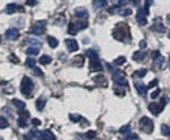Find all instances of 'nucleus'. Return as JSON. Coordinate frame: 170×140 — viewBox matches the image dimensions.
I'll return each mask as SVG.
<instances>
[{"label":"nucleus","instance_id":"1","mask_svg":"<svg viewBox=\"0 0 170 140\" xmlns=\"http://www.w3.org/2000/svg\"><path fill=\"white\" fill-rule=\"evenodd\" d=\"M33 88H34V84H33V81H31V79H29L28 76H24L22 77V81H21V93L25 94V96H30L31 94V91H33Z\"/></svg>","mask_w":170,"mask_h":140},{"label":"nucleus","instance_id":"2","mask_svg":"<svg viewBox=\"0 0 170 140\" xmlns=\"http://www.w3.org/2000/svg\"><path fill=\"white\" fill-rule=\"evenodd\" d=\"M140 127L143 128V131H145L147 133H149V132H152V130H153V122L150 120L148 117H143L141 119H140Z\"/></svg>","mask_w":170,"mask_h":140},{"label":"nucleus","instance_id":"3","mask_svg":"<svg viewBox=\"0 0 170 140\" xmlns=\"http://www.w3.org/2000/svg\"><path fill=\"white\" fill-rule=\"evenodd\" d=\"M166 101H168V98H166V97H163V98L161 100V104H160V105H157L156 102H153V104H150V105L148 106V109H149L150 111H152L153 114H156V115H157V114H160L161 110L163 109V107H165Z\"/></svg>","mask_w":170,"mask_h":140},{"label":"nucleus","instance_id":"4","mask_svg":"<svg viewBox=\"0 0 170 140\" xmlns=\"http://www.w3.org/2000/svg\"><path fill=\"white\" fill-rule=\"evenodd\" d=\"M89 68L93 72L102 71V63L98 59V56H96V58H89Z\"/></svg>","mask_w":170,"mask_h":140},{"label":"nucleus","instance_id":"5","mask_svg":"<svg viewBox=\"0 0 170 140\" xmlns=\"http://www.w3.org/2000/svg\"><path fill=\"white\" fill-rule=\"evenodd\" d=\"M147 16H148V7L145 5L143 9H139L136 16V21L139 22L140 25H145L147 24Z\"/></svg>","mask_w":170,"mask_h":140},{"label":"nucleus","instance_id":"6","mask_svg":"<svg viewBox=\"0 0 170 140\" xmlns=\"http://www.w3.org/2000/svg\"><path fill=\"white\" fill-rule=\"evenodd\" d=\"M45 26H46V21H38L33 24V26H31V33H34L37 35H41L43 31H45Z\"/></svg>","mask_w":170,"mask_h":140},{"label":"nucleus","instance_id":"7","mask_svg":"<svg viewBox=\"0 0 170 140\" xmlns=\"http://www.w3.org/2000/svg\"><path fill=\"white\" fill-rule=\"evenodd\" d=\"M113 80H114L118 85H126V77L121 71L113 72Z\"/></svg>","mask_w":170,"mask_h":140},{"label":"nucleus","instance_id":"8","mask_svg":"<svg viewBox=\"0 0 170 140\" xmlns=\"http://www.w3.org/2000/svg\"><path fill=\"white\" fill-rule=\"evenodd\" d=\"M66 44H67V47H68V50L70 51H72V53H75V51H77L79 50V44H77V42L75 41V40H66Z\"/></svg>","mask_w":170,"mask_h":140},{"label":"nucleus","instance_id":"9","mask_svg":"<svg viewBox=\"0 0 170 140\" xmlns=\"http://www.w3.org/2000/svg\"><path fill=\"white\" fill-rule=\"evenodd\" d=\"M5 37L8 38V40H11V41H15V40H17L18 38V30L17 29H8L7 31H5Z\"/></svg>","mask_w":170,"mask_h":140},{"label":"nucleus","instance_id":"10","mask_svg":"<svg viewBox=\"0 0 170 140\" xmlns=\"http://www.w3.org/2000/svg\"><path fill=\"white\" fill-rule=\"evenodd\" d=\"M152 30H156V31H159V33H162V31H165V26H163V24L161 22L160 18H157V20L153 22V25H152Z\"/></svg>","mask_w":170,"mask_h":140},{"label":"nucleus","instance_id":"11","mask_svg":"<svg viewBox=\"0 0 170 140\" xmlns=\"http://www.w3.org/2000/svg\"><path fill=\"white\" fill-rule=\"evenodd\" d=\"M75 15H76V17H79V18H85L88 17V11L85 9V8H76L75 9Z\"/></svg>","mask_w":170,"mask_h":140},{"label":"nucleus","instance_id":"12","mask_svg":"<svg viewBox=\"0 0 170 140\" xmlns=\"http://www.w3.org/2000/svg\"><path fill=\"white\" fill-rule=\"evenodd\" d=\"M135 88L137 89V92H139L140 94H143V96H145V94H147L148 86H145L143 82H135Z\"/></svg>","mask_w":170,"mask_h":140},{"label":"nucleus","instance_id":"13","mask_svg":"<svg viewBox=\"0 0 170 140\" xmlns=\"http://www.w3.org/2000/svg\"><path fill=\"white\" fill-rule=\"evenodd\" d=\"M17 8H20L17 4L11 3V4H8L7 7H5L4 12H5V13H8V15H11V13H15V12H17Z\"/></svg>","mask_w":170,"mask_h":140},{"label":"nucleus","instance_id":"14","mask_svg":"<svg viewBox=\"0 0 170 140\" xmlns=\"http://www.w3.org/2000/svg\"><path fill=\"white\" fill-rule=\"evenodd\" d=\"M41 136H42V139H43V140H55L54 133H53L51 131H48V130L43 131V132L41 133Z\"/></svg>","mask_w":170,"mask_h":140},{"label":"nucleus","instance_id":"15","mask_svg":"<svg viewBox=\"0 0 170 140\" xmlns=\"http://www.w3.org/2000/svg\"><path fill=\"white\" fill-rule=\"evenodd\" d=\"M132 58H134V60H136V62H141L144 58H145V53H143V50L141 51H136L134 55H132Z\"/></svg>","mask_w":170,"mask_h":140},{"label":"nucleus","instance_id":"16","mask_svg":"<svg viewBox=\"0 0 170 140\" xmlns=\"http://www.w3.org/2000/svg\"><path fill=\"white\" fill-rule=\"evenodd\" d=\"M77 31H79V28H77V25H76V24L71 22L70 25H68V33H70L71 35L77 34Z\"/></svg>","mask_w":170,"mask_h":140},{"label":"nucleus","instance_id":"17","mask_svg":"<svg viewBox=\"0 0 170 140\" xmlns=\"http://www.w3.org/2000/svg\"><path fill=\"white\" fill-rule=\"evenodd\" d=\"M106 5V0H93V8H102Z\"/></svg>","mask_w":170,"mask_h":140},{"label":"nucleus","instance_id":"18","mask_svg":"<svg viewBox=\"0 0 170 140\" xmlns=\"http://www.w3.org/2000/svg\"><path fill=\"white\" fill-rule=\"evenodd\" d=\"M153 60H154V64H156V67H157V68H161V66L163 64V60H165V59H163V56L159 55V56H156V58H154Z\"/></svg>","mask_w":170,"mask_h":140},{"label":"nucleus","instance_id":"19","mask_svg":"<svg viewBox=\"0 0 170 140\" xmlns=\"http://www.w3.org/2000/svg\"><path fill=\"white\" fill-rule=\"evenodd\" d=\"M47 42H48V44H50V47H53V49H55L56 46H58V40H56V38H54V37H51V35L47 38Z\"/></svg>","mask_w":170,"mask_h":140},{"label":"nucleus","instance_id":"20","mask_svg":"<svg viewBox=\"0 0 170 140\" xmlns=\"http://www.w3.org/2000/svg\"><path fill=\"white\" fill-rule=\"evenodd\" d=\"M39 63L41 64H50V63H51V58H50L48 55H42L39 58Z\"/></svg>","mask_w":170,"mask_h":140},{"label":"nucleus","instance_id":"21","mask_svg":"<svg viewBox=\"0 0 170 140\" xmlns=\"http://www.w3.org/2000/svg\"><path fill=\"white\" fill-rule=\"evenodd\" d=\"M38 51H39L38 47H33V46H30V47L26 49V54H28V55H37V54H38Z\"/></svg>","mask_w":170,"mask_h":140},{"label":"nucleus","instance_id":"22","mask_svg":"<svg viewBox=\"0 0 170 140\" xmlns=\"http://www.w3.org/2000/svg\"><path fill=\"white\" fill-rule=\"evenodd\" d=\"M13 105L20 110L25 109V102H22V101H20V100H13Z\"/></svg>","mask_w":170,"mask_h":140},{"label":"nucleus","instance_id":"23","mask_svg":"<svg viewBox=\"0 0 170 140\" xmlns=\"http://www.w3.org/2000/svg\"><path fill=\"white\" fill-rule=\"evenodd\" d=\"M28 43L31 44L33 47H41V42L38 40H33V38H29L28 40Z\"/></svg>","mask_w":170,"mask_h":140},{"label":"nucleus","instance_id":"24","mask_svg":"<svg viewBox=\"0 0 170 140\" xmlns=\"http://www.w3.org/2000/svg\"><path fill=\"white\" fill-rule=\"evenodd\" d=\"M161 132H162V135L169 136V135H170V127L166 126V124H162V126H161Z\"/></svg>","mask_w":170,"mask_h":140},{"label":"nucleus","instance_id":"25","mask_svg":"<svg viewBox=\"0 0 170 140\" xmlns=\"http://www.w3.org/2000/svg\"><path fill=\"white\" fill-rule=\"evenodd\" d=\"M75 60H76V62H75V64L81 67V66L84 64V55H79V56H76V58H75Z\"/></svg>","mask_w":170,"mask_h":140},{"label":"nucleus","instance_id":"26","mask_svg":"<svg viewBox=\"0 0 170 140\" xmlns=\"http://www.w3.org/2000/svg\"><path fill=\"white\" fill-rule=\"evenodd\" d=\"M45 100L43 98H39V100H37V104H35V106H37V109L38 110H42L43 107H45Z\"/></svg>","mask_w":170,"mask_h":140},{"label":"nucleus","instance_id":"27","mask_svg":"<svg viewBox=\"0 0 170 140\" xmlns=\"http://www.w3.org/2000/svg\"><path fill=\"white\" fill-rule=\"evenodd\" d=\"M131 13H132V9L131 8H122L121 9V15L122 16H128Z\"/></svg>","mask_w":170,"mask_h":140},{"label":"nucleus","instance_id":"28","mask_svg":"<svg viewBox=\"0 0 170 140\" xmlns=\"http://www.w3.org/2000/svg\"><path fill=\"white\" fill-rule=\"evenodd\" d=\"M26 66H28L29 68H34V67H35V60H34L33 58H28V60H26Z\"/></svg>","mask_w":170,"mask_h":140},{"label":"nucleus","instance_id":"29","mask_svg":"<svg viewBox=\"0 0 170 140\" xmlns=\"http://www.w3.org/2000/svg\"><path fill=\"white\" fill-rule=\"evenodd\" d=\"M147 75V69H139L137 72H135V76H137V77H144V76Z\"/></svg>","mask_w":170,"mask_h":140},{"label":"nucleus","instance_id":"30","mask_svg":"<svg viewBox=\"0 0 170 140\" xmlns=\"http://www.w3.org/2000/svg\"><path fill=\"white\" fill-rule=\"evenodd\" d=\"M0 127H2V128H5V127H8V120L5 119L4 117L0 118Z\"/></svg>","mask_w":170,"mask_h":140},{"label":"nucleus","instance_id":"31","mask_svg":"<svg viewBox=\"0 0 170 140\" xmlns=\"http://www.w3.org/2000/svg\"><path fill=\"white\" fill-rule=\"evenodd\" d=\"M86 55L89 56V58H96V56H97V53L94 51V50H86Z\"/></svg>","mask_w":170,"mask_h":140},{"label":"nucleus","instance_id":"32","mask_svg":"<svg viewBox=\"0 0 170 140\" xmlns=\"http://www.w3.org/2000/svg\"><path fill=\"white\" fill-rule=\"evenodd\" d=\"M124 62H126V58H124V56H119V58H117V59H115V62H114V63L119 66V64H123Z\"/></svg>","mask_w":170,"mask_h":140},{"label":"nucleus","instance_id":"33","mask_svg":"<svg viewBox=\"0 0 170 140\" xmlns=\"http://www.w3.org/2000/svg\"><path fill=\"white\" fill-rule=\"evenodd\" d=\"M160 92H161L160 89H154V91L152 92V94H150V97H152V100H154L156 97H159V96H160Z\"/></svg>","mask_w":170,"mask_h":140},{"label":"nucleus","instance_id":"34","mask_svg":"<svg viewBox=\"0 0 170 140\" xmlns=\"http://www.w3.org/2000/svg\"><path fill=\"white\" fill-rule=\"evenodd\" d=\"M128 131H130V126H128V124H127V126H123L122 128H121V132H122V133H130Z\"/></svg>","mask_w":170,"mask_h":140},{"label":"nucleus","instance_id":"35","mask_svg":"<svg viewBox=\"0 0 170 140\" xmlns=\"http://www.w3.org/2000/svg\"><path fill=\"white\" fill-rule=\"evenodd\" d=\"M94 136H96V132H94V131H88V132H86V138L93 139Z\"/></svg>","mask_w":170,"mask_h":140},{"label":"nucleus","instance_id":"36","mask_svg":"<svg viewBox=\"0 0 170 140\" xmlns=\"http://www.w3.org/2000/svg\"><path fill=\"white\" fill-rule=\"evenodd\" d=\"M70 119L73 120V122H76V120L80 119V115H73V114H70Z\"/></svg>","mask_w":170,"mask_h":140},{"label":"nucleus","instance_id":"37","mask_svg":"<svg viewBox=\"0 0 170 140\" xmlns=\"http://www.w3.org/2000/svg\"><path fill=\"white\" fill-rule=\"evenodd\" d=\"M157 84H159V80H153L152 82H150V84L148 85V88H153V86H156Z\"/></svg>","mask_w":170,"mask_h":140},{"label":"nucleus","instance_id":"38","mask_svg":"<svg viewBox=\"0 0 170 140\" xmlns=\"http://www.w3.org/2000/svg\"><path fill=\"white\" fill-rule=\"evenodd\" d=\"M37 0H26V5H35Z\"/></svg>","mask_w":170,"mask_h":140},{"label":"nucleus","instance_id":"39","mask_svg":"<svg viewBox=\"0 0 170 140\" xmlns=\"http://www.w3.org/2000/svg\"><path fill=\"white\" fill-rule=\"evenodd\" d=\"M33 71H34V73H35V75H39V76L42 75V71H41L39 68H35V67H34V68H33Z\"/></svg>","mask_w":170,"mask_h":140},{"label":"nucleus","instance_id":"40","mask_svg":"<svg viewBox=\"0 0 170 140\" xmlns=\"http://www.w3.org/2000/svg\"><path fill=\"white\" fill-rule=\"evenodd\" d=\"M31 122H33V124H34V126H38V124L41 123V122H39V119H35V118H34L33 120H31Z\"/></svg>","mask_w":170,"mask_h":140},{"label":"nucleus","instance_id":"41","mask_svg":"<svg viewBox=\"0 0 170 140\" xmlns=\"http://www.w3.org/2000/svg\"><path fill=\"white\" fill-rule=\"evenodd\" d=\"M153 4V0H145V5L147 7H149V5H152Z\"/></svg>","mask_w":170,"mask_h":140},{"label":"nucleus","instance_id":"42","mask_svg":"<svg viewBox=\"0 0 170 140\" xmlns=\"http://www.w3.org/2000/svg\"><path fill=\"white\" fill-rule=\"evenodd\" d=\"M145 46H147V42H145V41H141V42H140V47H141V49H144Z\"/></svg>","mask_w":170,"mask_h":140},{"label":"nucleus","instance_id":"43","mask_svg":"<svg viewBox=\"0 0 170 140\" xmlns=\"http://www.w3.org/2000/svg\"><path fill=\"white\" fill-rule=\"evenodd\" d=\"M131 3L134 4V5H137V4L140 3V0H131Z\"/></svg>","mask_w":170,"mask_h":140},{"label":"nucleus","instance_id":"44","mask_svg":"<svg viewBox=\"0 0 170 140\" xmlns=\"http://www.w3.org/2000/svg\"><path fill=\"white\" fill-rule=\"evenodd\" d=\"M126 3V0H119V5H122V4H124Z\"/></svg>","mask_w":170,"mask_h":140},{"label":"nucleus","instance_id":"45","mask_svg":"<svg viewBox=\"0 0 170 140\" xmlns=\"http://www.w3.org/2000/svg\"><path fill=\"white\" fill-rule=\"evenodd\" d=\"M24 139H25V140H31V136H28V135H26V136H25Z\"/></svg>","mask_w":170,"mask_h":140},{"label":"nucleus","instance_id":"46","mask_svg":"<svg viewBox=\"0 0 170 140\" xmlns=\"http://www.w3.org/2000/svg\"><path fill=\"white\" fill-rule=\"evenodd\" d=\"M168 21L170 22V15H168Z\"/></svg>","mask_w":170,"mask_h":140},{"label":"nucleus","instance_id":"47","mask_svg":"<svg viewBox=\"0 0 170 140\" xmlns=\"http://www.w3.org/2000/svg\"><path fill=\"white\" fill-rule=\"evenodd\" d=\"M0 140H4V139H0Z\"/></svg>","mask_w":170,"mask_h":140}]
</instances>
